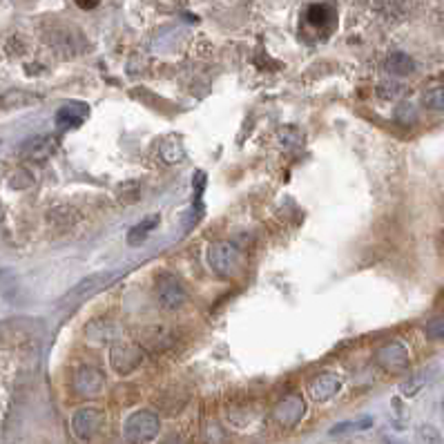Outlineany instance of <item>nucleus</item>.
<instances>
[{
    "label": "nucleus",
    "mask_w": 444,
    "mask_h": 444,
    "mask_svg": "<svg viewBox=\"0 0 444 444\" xmlns=\"http://www.w3.org/2000/svg\"><path fill=\"white\" fill-rule=\"evenodd\" d=\"M208 264L215 274L224 279L235 277L242 270V253L230 242H217L208 248Z\"/></svg>",
    "instance_id": "obj_1"
},
{
    "label": "nucleus",
    "mask_w": 444,
    "mask_h": 444,
    "mask_svg": "<svg viewBox=\"0 0 444 444\" xmlns=\"http://www.w3.org/2000/svg\"><path fill=\"white\" fill-rule=\"evenodd\" d=\"M159 417L150 411H137L126 422V440L130 444H148L159 435Z\"/></svg>",
    "instance_id": "obj_2"
},
{
    "label": "nucleus",
    "mask_w": 444,
    "mask_h": 444,
    "mask_svg": "<svg viewBox=\"0 0 444 444\" xmlns=\"http://www.w3.org/2000/svg\"><path fill=\"white\" fill-rule=\"evenodd\" d=\"M105 424V413L96 406H85L78 408L72 417V431L81 442L92 440L96 433L101 431V426Z\"/></svg>",
    "instance_id": "obj_3"
},
{
    "label": "nucleus",
    "mask_w": 444,
    "mask_h": 444,
    "mask_svg": "<svg viewBox=\"0 0 444 444\" xmlns=\"http://www.w3.org/2000/svg\"><path fill=\"white\" fill-rule=\"evenodd\" d=\"M156 299L165 310H176L188 301V292L174 274H161L156 279Z\"/></svg>",
    "instance_id": "obj_4"
},
{
    "label": "nucleus",
    "mask_w": 444,
    "mask_h": 444,
    "mask_svg": "<svg viewBox=\"0 0 444 444\" xmlns=\"http://www.w3.org/2000/svg\"><path fill=\"white\" fill-rule=\"evenodd\" d=\"M375 362L386 373H406L411 366L408 351L399 342H386L384 346H379L375 353Z\"/></svg>",
    "instance_id": "obj_5"
},
{
    "label": "nucleus",
    "mask_w": 444,
    "mask_h": 444,
    "mask_svg": "<svg viewBox=\"0 0 444 444\" xmlns=\"http://www.w3.org/2000/svg\"><path fill=\"white\" fill-rule=\"evenodd\" d=\"M304 413H306V404H304V397H301L299 393L286 395L272 408V417L277 420L279 426H283V429L297 426L301 422V417H304Z\"/></svg>",
    "instance_id": "obj_6"
},
{
    "label": "nucleus",
    "mask_w": 444,
    "mask_h": 444,
    "mask_svg": "<svg viewBox=\"0 0 444 444\" xmlns=\"http://www.w3.org/2000/svg\"><path fill=\"white\" fill-rule=\"evenodd\" d=\"M143 362V351L135 344H119L110 351V364L119 375H130Z\"/></svg>",
    "instance_id": "obj_7"
},
{
    "label": "nucleus",
    "mask_w": 444,
    "mask_h": 444,
    "mask_svg": "<svg viewBox=\"0 0 444 444\" xmlns=\"http://www.w3.org/2000/svg\"><path fill=\"white\" fill-rule=\"evenodd\" d=\"M105 388V377L99 369L94 366H81L74 375V390L78 395L94 397L101 395V390Z\"/></svg>",
    "instance_id": "obj_8"
},
{
    "label": "nucleus",
    "mask_w": 444,
    "mask_h": 444,
    "mask_svg": "<svg viewBox=\"0 0 444 444\" xmlns=\"http://www.w3.org/2000/svg\"><path fill=\"white\" fill-rule=\"evenodd\" d=\"M117 277V272H96V274H90L87 279H83L78 286H74L72 290L67 292L65 301L67 304H76L78 299H85V297H92L94 292L103 290L105 286H110V281Z\"/></svg>",
    "instance_id": "obj_9"
},
{
    "label": "nucleus",
    "mask_w": 444,
    "mask_h": 444,
    "mask_svg": "<svg viewBox=\"0 0 444 444\" xmlns=\"http://www.w3.org/2000/svg\"><path fill=\"white\" fill-rule=\"evenodd\" d=\"M340 388H342V382L335 373H322V375L310 379V384H308L310 395H313V399H317V402H326V399L335 397L340 393Z\"/></svg>",
    "instance_id": "obj_10"
},
{
    "label": "nucleus",
    "mask_w": 444,
    "mask_h": 444,
    "mask_svg": "<svg viewBox=\"0 0 444 444\" xmlns=\"http://www.w3.org/2000/svg\"><path fill=\"white\" fill-rule=\"evenodd\" d=\"M54 150H56V143L51 137H34L23 143L21 154L32 159V161H45V159L54 154Z\"/></svg>",
    "instance_id": "obj_11"
},
{
    "label": "nucleus",
    "mask_w": 444,
    "mask_h": 444,
    "mask_svg": "<svg viewBox=\"0 0 444 444\" xmlns=\"http://www.w3.org/2000/svg\"><path fill=\"white\" fill-rule=\"evenodd\" d=\"M87 105L85 103H65L63 108L56 112V126L60 130H69V128H78L87 117Z\"/></svg>",
    "instance_id": "obj_12"
},
{
    "label": "nucleus",
    "mask_w": 444,
    "mask_h": 444,
    "mask_svg": "<svg viewBox=\"0 0 444 444\" xmlns=\"http://www.w3.org/2000/svg\"><path fill=\"white\" fill-rule=\"evenodd\" d=\"M386 72L388 74H395V76H408L415 72V60L404 54V51H393L388 58H386Z\"/></svg>",
    "instance_id": "obj_13"
},
{
    "label": "nucleus",
    "mask_w": 444,
    "mask_h": 444,
    "mask_svg": "<svg viewBox=\"0 0 444 444\" xmlns=\"http://www.w3.org/2000/svg\"><path fill=\"white\" fill-rule=\"evenodd\" d=\"M156 224H159V215H152V217L143 219L141 224H137V226L128 233V244H130V246H139V244L143 242V239L156 228Z\"/></svg>",
    "instance_id": "obj_14"
},
{
    "label": "nucleus",
    "mask_w": 444,
    "mask_h": 444,
    "mask_svg": "<svg viewBox=\"0 0 444 444\" xmlns=\"http://www.w3.org/2000/svg\"><path fill=\"white\" fill-rule=\"evenodd\" d=\"M38 101V96H34L30 92H23V90H12L3 96V108L5 110H12V108H30Z\"/></svg>",
    "instance_id": "obj_15"
},
{
    "label": "nucleus",
    "mask_w": 444,
    "mask_h": 444,
    "mask_svg": "<svg viewBox=\"0 0 444 444\" xmlns=\"http://www.w3.org/2000/svg\"><path fill=\"white\" fill-rule=\"evenodd\" d=\"M333 10L328 5H310L306 12V21L315 27H324L328 21H333Z\"/></svg>",
    "instance_id": "obj_16"
},
{
    "label": "nucleus",
    "mask_w": 444,
    "mask_h": 444,
    "mask_svg": "<svg viewBox=\"0 0 444 444\" xmlns=\"http://www.w3.org/2000/svg\"><path fill=\"white\" fill-rule=\"evenodd\" d=\"M422 103L426 105V110L442 112L444 110V87L442 85L429 87V90L422 94Z\"/></svg>",
    "instance_id": "obj_17"
},
{
    "label": "nucleus",
    "mask_w": 444,
    "mask_h": 444,
    "mask_svg": "<svg viewBox=\"0 0 444 444\" xmlns=\"http://www.w3.org/2000/svg\"><path fill=\"white\" fill-rule=\"evenodd\" d=\"M161 159L165 163H179L183 161V145L179 139H170L161 145Z\"/></svg>",
    "instance_id": "obj_18"
},
{
    "label": "nucleus",
    "mask_w": 444,
    "mask_h": 444,
    "mask_svg": "<svg viewBox=\"0 0 444 444\" xmlns=\"http://www.w3.org/2000/svg\"><path fill=\"white\" fill-rule=\"evenodd\" d=\"M415 440H417V444H442V435L435 426L420 424L415 431Z\"/></svg>",
    "instance_id": "obj_19"
},
{
    "label": "nucleus",
    "mask_w": 444,
    "mask_h": 444,
    "mask_svg": "<svg viewBox=\"0 0 444 444\" xmlns=\"http://www.w3.org/2000/svg\"><path fill=\"white\" fill-rule=\"evenodd\" d=\"M32 183H34V174H32V170H27V167H16L12 179H10V185L14 190H25V188H30Z\"/></svg>",
    "instance_id": "obj_20"
},
{
    "label": "nucleus",
    "mask_w": 444,
    "mask_h": 444,
    "mask_svg": "<svg viewBox=\"0 0 444 444\" xmlns=\"http://www.w3.org/2000/svg\"><path fill=\"white\" fill-rule=\"evenodd\" d=\"M395 121L402 126H413L417 121V110L413 103H399L395 108Z\"/></svg>",
    "instance_id": "obj_21"
},
{
    "label": "nucleus",
    "mask_w": 444,
    "mask_h": 444,
    "mask_svg": "<svg viewBox=\"0 0 444 444\" xmlns=\"http://www.w3.org/2000/svg\"><path fill=\"white\" fill-rule=\"evenodd\" d=\"M373 424L371 417H362L358 422H342L337 424L335 429H331V435H342V433H349V431H362V429H369Z\"/></svg>",
    "instance_id": "obj_22"
},
{
    "label": "nucleus",
    "mask_w": 444,
    "mask_h": 444,
    "mask_svg": "<svg viewBox=\"0 0 444 444\" xmlns=\"http://www.w3.org/2000/svg\"><path fill=\"white\" fill-rule=\"evenodd\" d=\"M404 92H406V87L399 85V83H382L377 87V94L382 96V99H399Z\"/></svg>",
    "instance_id": "obj_23"
},
{
    "label": "nucleus",
    "mask_w": 444,
    "mask_h": 444,
    "mask_svg": "<svg viewBox=\"0 0 444 444\" xmlns=\"http://www.w3.org/2000/svg\"><path fill=\"white\" fill-rule=\"evenodd\" d=\"M426 335H429L431 340H440V337H444V317L431 319L429 326H426Z\"/></svg>",
    "instance_id": "obj_24"
},
{
    "label": "nucleus",
    "mask_w": 444,
    "mask_h": 444,
    "mask_svg": "<svg viewBox=\"0 0 444 444\" xmlns=\"http://www.w3.org/2000/svg\"><path fill=\"white\" fill-rule=\"evenodd\" d=\"M422 384H424V379H411V382H406V384H402V393H404V395H415L417 390H420Z\"/></svg>",
    "instance_id": "obj_25"
},
{
    "label": "nucleus",
    "mask_w": 444,
    "mask_h": 444,
    "mask_svg": "<svg viewBox=\"0 0 444 444\" xmlns=\"http://www.w3.org/2000/svg\"><path fill=\"white\" fill-rule=\"evenodd\" d=\"M203 185H206V174H203V172H197V174H194V179H192V188H194V192H197V201L201 199V190H203Z\"/></svg>",
    "instance_id": "obj_26"
},
{
    "label": "nucleus",
    "mask_w": 444,
    "mask_h": 444,
    "mask_svg": "<svg viewBox=\"0 0 444 444\" xmlns=\"http://www.w3.org/2000/svg\"><path fill=\"white\" fill-rule=\"evenodd\" d=\"M78 7H81V10H94L96 3H78Z\"/></svg>",
    "instance_id": "obj_27"
}]
</instances>
